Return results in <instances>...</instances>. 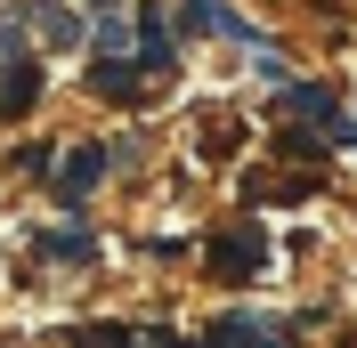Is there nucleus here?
Instances as JSON below:
<instances>
[{"mask_svg":"<svg viewBox=\"0 0 357 348\" xmlns=\"http://www.w3.org/2000/svg\"><path fill=\"white\" fill-rule=\"evenodd\" d=\"M284 113H301V122H333V89H325V81H292L284 89Z\"/></svg>","mask_w":357,"mask_h":348,"instance_id":"nucleus-6","label":"nucleus"},{"mask_svg":"<svg viewBox=\"0 0 357 348\" xmlns=\"http://www.w3.org/2000/svg\"><path fill=\"white\" fill-rule=\"evenodd\" d=\"M33 97H41V65H24L17 49H8V73H0V113L17 122V113L33 106Z\"/></svg>","mask_w":357,"mask_h":348,"instance_id":"nucleus-3","label":"nucleus"},{"mask_svg":"<svg viewBox=\"0 0 357 348\" xmlns=\"http://www.w3.org/2000/svg\"><path fill=\"white\" fill-rule=\"evenodd\" d=\"M260 260H268V243L252 235V227H236V235L211 243V267H220V276H260Z\"/></svg>","mask_w":357,"mask_h":348,"instance_id":"nucleus-2","label":"nucleus"},{"mask_svg":"<svg viewBox=\"0 0 357 348\" xmlns=\"http://www.w3.org/2000/svg\"><path fill=\"white\" fill-rule=\"evenodd\" d=\"M33 17H41V41H49V49H73V41H82V24H73L66 8H57V0H41Z\"/></svg>","mask_w":357,"mask_h":348,"instance_id":"nucleus-8","label":"nucleus"},{"mask_svg":"<svg viewBox=\"0 0 357 348\" xmlns=\"http://www.w3.org/2000/svg\"><path fill=\"white\" fill-rule=\"evenodd\" d=\"M41 260L82 267V260H98V235H82V227H49V235H41Z\"/></svg>","mask_w":357,"mask_h":348,"instance_id":"nucleus-5","label":"nucleus"},{"mask_svg":"<svg viewBox=\"0 0 357 348\" xmlns=\"http://www.w3.org/2000/svg\"><path fill=\"white\" fill-rule=\"evenodd\" d=\"M220 33H227V41H244V49H268V33H260L252 17H236V8H220Z\"/></svg>","mask_w":357,"mask_h":348,"instance_id":"nucleus-10","label":"nucleus"},{"mask_svg":"<svg viewBox=\"0 0 357 348\" xmlns=\"http://www.w3.org/2000/svg\"><path fill=\"white\" fill-rule=\"evenodd\" d=\"M203 348H292V332L276 324V316L236 308V316H220V324H211V340H203Z\"/></svg>","mask_w":357,"mask_h":348,"instance_id":"nucleus-1","label":"nucleus"},{"mask_svg":"<svg viewBox=\"0 0 357 348\" xmlns=\"http://www.w3.org/2000/svg\"><path fill=\"white\" fill-rule=\"evenodd\" d=\"M89 348H171V332H130V324H98Z\"/></svg>","mask_w":357,"mask_h":348,"instance_id":"nucleus-7","label":"nucleus"},{"mask_svg":"<svg viewBox=\"0 0 357 348\" xmlns=\"http://www.w3.org/2000/svg\"><path fill=\"white\" fill-rule=\"evenodd\" d=\"M89 41H98V57H122V49H130V33H122L114 17H98V24H89Z\"/></svg>","mask_w":357,"mask_h":348,"instance_id":"nucleus-11","label":"nucleus"},{"mask_svg":"<svg viewBox=\"0 0 357 348\" xmlns=\"http://www.w3.org/2000/svg\"><path fill=\"white\" fill-rule=\"evenodd\" d=\"M98 178H106V154H98V146H73V154H66V171H57V195H66V203H82Z\"/></svg>","mask_w":357,"mask_h":348,"instance_id":"nucleus-4","label":"nucleus"},{"mask_svg":"<svg viewBox=\"0 0 357 348\" xmlns=\"http://www.w3.org/2000/svg\"><path fill=\"white\" fill-rule=\"evenodd\" d=\"M89 89H106V97H130V89H138V65L106 57V65H89Z\"/></svg>","mask_w":357,"mask_h":348,"instance_id":"nucleus-9","label":"nucleus"}]
</instances>
